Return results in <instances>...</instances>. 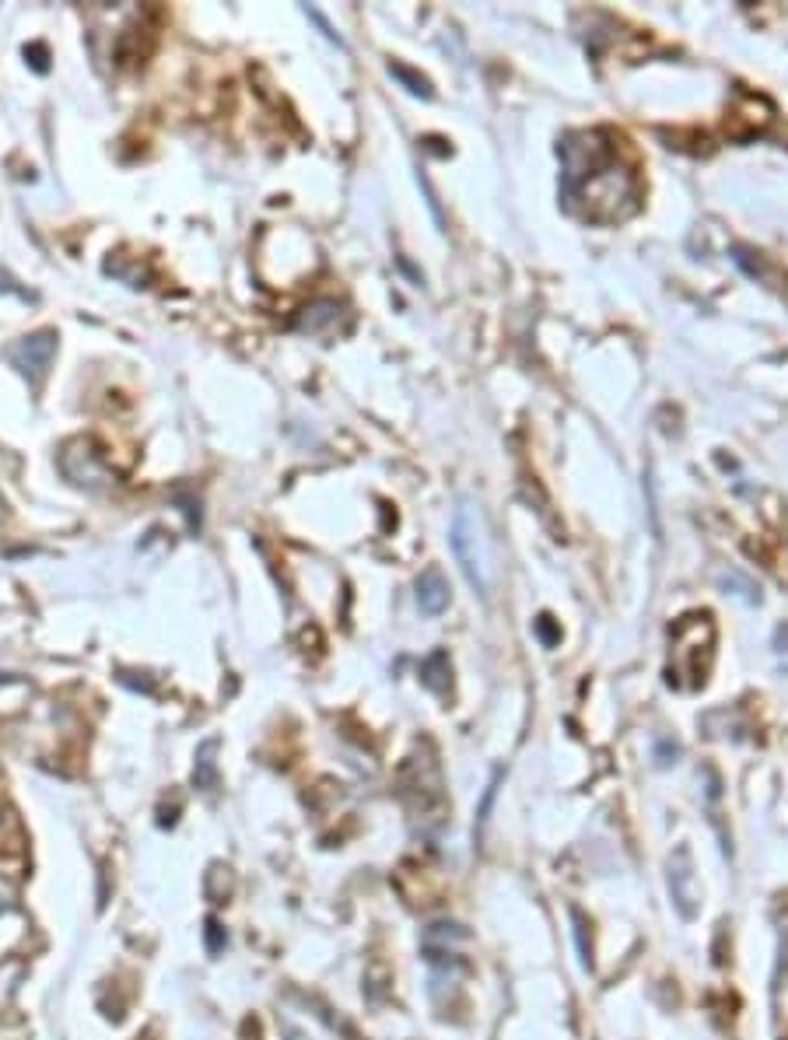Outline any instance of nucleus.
Instances as JSON below:
<instances>
[{
	"instance_id": "39448f33",
	"label": "nucleus",
	"mask_w": 788,
	"mask_h": 1040,
	"mask_svg": "<svg viewBox=\"0 0 788 1040\" xmlns=\"http://www.w3.org/2000/svg\"><path fill=\"white\" fill-rule=\"evenodd\" d=\"M57 347H60L57 330H36V333L18 337L4 354H8L11 365L29 379V386L39 389L46 382V375H50L53 358H57Z\"/></svg>"
},
{
	"instance_id": "9b49d317",
	"label": "nucleus",
	"mask_w": 788,
	"mask_h": 1040,
	"mask_svg": "<svg viewBox=\"0 0 788 1040\" xmlns=\"http://www.w3.org/2000/svg\"><path fill=\"white\" fill-rule=\"evenodd\" d=\"M449 673H452V666H449V655L445 652L428 655V662L421 666V680L428 683L435 694H445V690H449Z\"/></svg>"
},
{
	"instance_id": "9d476101",
	"label": "nucleus",
	"mask_w": 788,
	"mask_h": 1040,
	"mask_svg": "<svg viewBox=\"0 0 788 1040\" xmlns=\"http://www.w3.org/2000/svg\"><path fill=\"white\" fill-rule=\"evenodd\" d=\"M106 274H113L116 281H123L127 288H148L151 281V270L141 263V256H130V253H109Z\"/></svg>"
},
{
	"instance_id": "1a4fd4ad",
	"label": "nucleus",
	"mask_w": 788,
	"mask_h": 1040,
	"mask_svg": "<svg viewBox=\"0 0 788 1040\" xmlns=\"http://www.w3.org/2000/svg\"><path fill=\"white\" fill-rule=\"evenodd\" d=\"M417 606L428 617H435V613H442L449 606V582H445V575L438 568H424L421 578H417Z\"/></svg>"
},
{
	"instance_id": "0eeeda50",
	"label": "nucleus",
	"mask_w": 788,
	"mask_h": 1040,
	"mask_svg": "<svg viewBox=\"0 0 788 1040\" xmlns=\"http://www.w3.org/2000/svg\"><path fill=\"white\" fill-rule=\"evenodd\" d=\"M295 330L309 337H340L351 330V312L337 298H316L295 316Z\"/></svg>"
},
{
	"instance_id": "a211bd4d",
	"label": "nucleus",
	"mask_w": 788,
	"mask_h": 1040,
	"mask_svg": "<svg viewBox=\"0 0 788 1040\" xmlns=\"http://www.w3.org/2000/svg\"><path fill=\"white\" fill-rule=\"evenodd\" d=\"M680 743H676V739H669V736H662V739H655V764H659V767H673L676 764V760H680Z\"/></svg>"
},
{
	"instance_id": "f3484780",
	"label": "nucleus",
	"mask_w": 788,
	"mask_h": 1040,
	"mask_svg": "<svg viewBox=\"0 0 788 1040\" xmlns=\"http://www.w3.org/2000/svg\"><path fill=\"white\" fill-rule=\"evenodd\" d=\"M722 589H729L732 596L746 599V603H757V599H760V592L753 589V582H746V578H743V575H736V571H729V575H722Z\"/></svg>"
},
{
	"instance_id": "20e7f679",
	"label": "nucleus",
	"mask_w": 788,
	"mask_h": 1040,
	"mask_svg": "<svg viewBox=\"0 0 788 1040\" xmlns=\"http://www.w3.org/2000/svg\"><path fill=\"white\" fill-rule=\"evenodd\" d=\"M60 473L71 480L74 487H85V491H99V487L113 484V473L102 456V449L92 438H71L60 449Z\"/></svg>"
},
{
	"instance_id": "4468645a",
	"label": "nucleus",
	"mask_w": 788,
	"mask_h": 1040,
	"mask_svg": "<svg viewBox=\"0 0 788 1040\" xmlns=\"http://www.w3.org/2000/svg\"><path fill=\"white\" fill-rule=\"evenodd\" d=\"M732 253H736V256H732V260H736L739 267H743L750 277H760V281H778V274H774V267H771V263H767V260H760V253H753V256H757V260H750V253H746V249H732Z\"/></svg>"
},
{
	"instance_id": "dca6fc26",
	"label": "nucleus",
	"mask_w": 788,
	"mask_h": 1040,
	"mask_svg": "<svg viewBox=\"0 0 788 1040\" xmlns=\"http://www.w3.org/2000/svg\"><path fill=\"white\" fill-rule=\"evenodd\" d=\"M571 921H575V942H578V956H582V967H592V946H589V935H585L589 921H585V914L578 911V907H571Z\"/></svg>"
},
{
	"instance_id": "6ab92c4d",
	"label": "nucleus",
	"mask_w": 788,
	"mask_h": 1040,
	"mask_svg": "<svg viewBox=\"0 0 788 1040\" xmlns=\"http://www.w3.org/2000/svg\"><path fill=\"white\" fill-rule=\"evenodd\" d=\"M25 60H29V64L36 67L39 74H46V71H50V53H46V46H43V43H32V46H25Z\"/></svg>"
},
{
	"instance_id": "aec40b11",
	"label": "nucleus",
	"mask_w": 788,
	"mask_h": 1040,
	"mask_svg": "<svg viewBox=\"0 0 788 1040\" xmlns=\"http://www.w3.org/2000/svg\"><path fill=\"white\" fill-rule=\"evenodd\" d=\"M536 631H540L543 645H550V648H554L557 641H561V634L554 631V624H550V617H540V620H536Z\"/></svg>"
},
{
	"instance_id": "2eb2a0df",
	"label": "nucleus",
	"mask_w": 788,
	"mask_h": 1040,
	"mask_svg": "<svg viewBox=\"0 0 788 1040\" xmlns=\"http://www.w3.org/2000/svg\"><path fill=\"white\" fill-rule=\"evenodd\" d=\"M498 781H501V771H494L491 785H487L484 799H480V809H477V841H484V830H487V820H491V806H494V795H498Z\"/></svg>"
},
{
	"instance_id": "7ed1b4c3",
	"label": "nucleus",
	"mask_w": 788,
	"mask_h": 1040,
	"mask_svg": "<svg viewBox=\"0 0 788 1040\" xmlns=\"http://www.w3.org/2000/svg\"><path fill=\"white\" fill-rule=\"evenodd\" d=\"M452 550L463 568L466 582L473 585L480 599L491 596V557H487V536L480 526V512L470 501H459L456 519H452Z\"/></svg>"
},
{
	"instance_id": "f03ea898",
	"label": "nucleus",
	"mask_w": 788,
	"mask_h": 1040,
	"mask_svg": "<svg viewBox=\"0 0 788 1040\" xmlns=\"http://www.w3.org/2000/svg\"><path fill=\"white\" fill-rule=\"evenodd\" d=\"M673 652H669V687L694 690L704 687L711 669V655H715V624L711 613H687L676 620L673 631Z\"/></svg>"
},
{
	"instance_id": "423d86ee",
	"label": "nucleus",
	"mask_w": 788,
	"mask_h": 1040,
	"mask_svg": "<svg viewBox=\"0 0 788 1040\" xmlns=\"http://www.w3.org/2000/svg\"><path fill=\"white\" fill-rule=\"evenodd\" d=\"M666 883H669V897H673V907L680 911V918L694 921L697 911H701V883H697L694 855H690L687 844H680V848L669 855Z\"/></svg>"
},
{
	"instance_id": "ddd939ff",
	"label": "nucleus",
	"mask_w": 788,
	"mask_h": 1040,
	"mask_svg": "<svg viewBox=\"0 0 788 1040\" xmlns=\"http://www.w3.org/2000/svg\"><path fill=\"white\" fill-rule=\"evenodd\" d=\"M389 74H393L396 81H403V85H407V92L421 95V99H431V95H435V92H431V85H428V78H421V74L410 71V67L396 64V60L389 64Z\"/></svg>"
},
{
	"instance_id": "f8f14e48",
	"label": "nucleus",
	"mask_w": 788,
	"mask_h": 1040,
	"mask_svg": "<svg viewBox=\"0 0 788 1040\" xmlns=\"http://www.w3.org/2000/svg\"><path fill=\"white\" fill-rule=\"evenodd\" d=\"M214 750H218V743H204V746H200L197 771H193V781H197L200 788H207V792H214V785H218V764H214Z\"/></svg>"
},
{
	"instance_id": "6e6552de",
	"label": "nucleus",
	"mask_w": 788,
	"mask_h": 1040,
	"mask_svg": "<svg viewBox=\"0 0 788 1040\" xmlns=\"http://www.w3.org/2000/svg\"><path fill=\"white\" fill-rule=\"evenodd\" d=\"M774 116V106L764 99V95H753V92H739L736 95V106L729 109V120H725V130H729L732 137H753L760 134V130L771 123Z\"/></svg>"
},
{
	"instance_id": "f257e3e1",
	"label": "nucleus",
	"mask_w": 788,
	"mask_h": 1040,
	"mask_svg": "<svg viewBox=\"0 0 788 1040\" xmlns=\"http://www.w3.org/2000/svg\"><path fill=\"white\" fill-rule=\"evenodd\" d=\"M561 197L592 225H617L641 207V176L624 137L582 130L561 141Z\"/></svg>"
},
{
	"instance_id": "412c9836",
	"label": "nucleus",
	"mask_w": 788,
	"mask_h": 1040,
	"mask_svg": "<svg viewBox=\"0 0 788 1040\" xmlns=\"http://www.w3.org/2000/svg\"><path fill=\"white\" fill-rule=\"evenodd\" d=\"M8 515V501H4V494H0V519Z\"/></svg>"
}]
</instances>
